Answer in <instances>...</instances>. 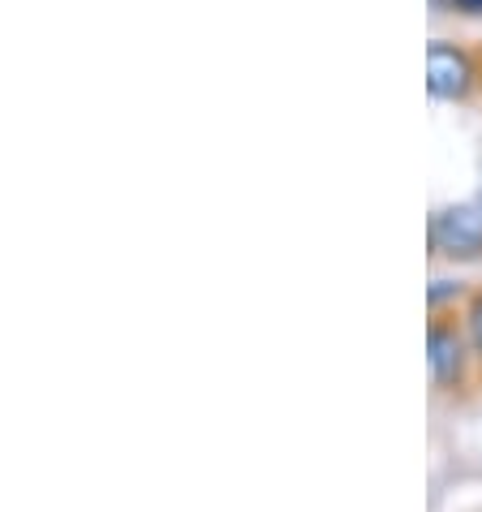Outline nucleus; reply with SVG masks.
<instances>
[{
	"label": "nucleus",
	"mask_w": 482,
	"mask_h": 512,
	"mask_svg": "<svg viewBox=\"0 0 482 512\" xmlns=\"http://www.w3.org/2000/svg\"><path fill=\"white\" fill-rule=\"evenodd\" d=\"M427 362H431V392L439 401H465L470 388H482L478 362L465 336L461 310L431 306V327H427Z\"/></svg>",
	"instance_id": "f257e3e1"
},
{
	"label": "nucleus",
	"mask_w": 482,
	"mask_h": 512,
	"mask_svg": "<svg viewBox=\"0 0 482 512\" xmlns=\"http://www.w3.org/2000/svg\"><path fill=\"white\" fill-rule=\"evenodd\" d=\"M431 250H435V259H448V263H478L482 259V198L435 211Z\"/></svg>",
	"instance_id": "f03ea898"
},
{
	"label": "nucleus",
	"mask_w": 482,
	"mask_h": 512,
	"mask_svg": "<svg viewBox=\"0 0 482 512\" xmlns=\"http://www.w3.org/2000/svg\"><path fill=\"white\" fill-rule=\"evenodd\" d=\"M427 87L439 99H470L482 91V61L478 52L435 39L427 48Z\"/></svg>",
	"instance_id": "7ed1b4c3"
},
{
	"label": "nucleus",
	"mask_w": 482,
	"mask_h": 512,
	"mask_svg": "<svg viewBox=\"0 0 482 512\" xmlns=\"http://www.w3.org/2000/svg\"><path fill=\"white\" fill-rule=\"evenodd\" d=\"M461 319H465V336H470V349H474V362H478V379H482V289H474L461 306Z\"/></svg>",
	"instance_id": "20e7f679"
},
{
	"label": "nucleus",
	"mask_w": 482,
	"mask_h": 512,
	"mask_svg": "<svg viewBox=\"0 0 482 512\" xmlns=\"http://www.w3.org/2000/svg\"><path fill=\"white\" fill-rule=\"evenodd\" d=\"M452 9H461V13H482V0H452Z\"/></svg>",
	"instance_id": "39448f33"
}]
</instances>
